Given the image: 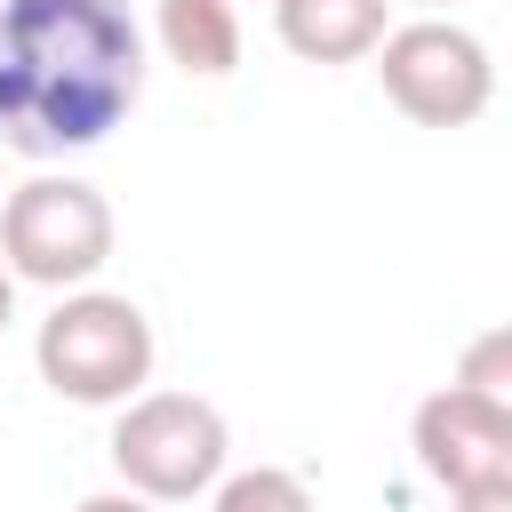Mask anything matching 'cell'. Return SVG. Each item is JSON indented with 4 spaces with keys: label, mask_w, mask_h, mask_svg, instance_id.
<instances>
[{
    "label": "cell",
    "mask_w": 512,
    "mask_h": 512,
    "mask_svg": "<svg viewBox=\"0 0 512 512\" xmlns=\"http://www.w3.org/2000/svg\"><path fill=\"white\" fill-rule=\"evenodd\" d=\"M144 96L128 0H0V144L24 160L96 152Z\"/></svg>",
    "instance_id": "6da1fadb"
},
{
    "label": "cell",
    "mask_w": 512,
    "mask_h": 512,
    "mask_svg": "<svg viewBox=\"0 0 512 512\" xmlns=\"http://www.w3.org/2000/svg\"><path fill=\"white\" fill-rule=\"evenodd\" d=\"M152 320L144 304L112 296V288H64L56 312L40 320L32 336V360H40V384L72 408H120L152 384Z\"/></svg>",
    "instance_id": "7a4b0ae2"
},
{
    "label": "cell",
    "mask_w": 512,
    "mask_h": 512,
    "mask_svg": "<svg viewBox=\"0 0 512 512\" xmlns=\"http://www.w3.org/2000/svg\"><path fill=\"white\" fill-rule=\"evenodd\" d=\"M232 464V424L200 392H136L112 416V472L144 504H192L224 480Z\"/></svg>",
    "instance_id": "3957f363"
},
{
    "label": "cell",
    "mask_w": 512,
    "mask_h": 512,
    "mask_svg": "<svg viewBox=\"0 0 512 512\" xmlns=\"http://www.w3.org/2000/svg\"><path fill=\"white\" fill-rule=\"evenodd\" d=\"M0 264L32 288H88L112 264V200L88 176H32L0 208Z\"/></svg>",
    "instance_id": "277c9868"
},
{
    "label": "cell",
    "mask_w": 512,
    "mask_h": 512,
    "mask_svg": "<svg viewBox=\"0 0 512 512\" xmlns=\"http://www.w3.org/2000/svg\"><path fill=\"white\" fill-rule=\"evenodd\" d=\"M376 80L384 96L416 120V128H472L496 96V64H488V40L464 32L456 16H416V24H392L376 48Z\"/></svg>",
    "instance_id": "5b68a950"
},
{
    "label": "cell",
    "mask_w": 512,
    "mask_h": 512,
    "mask_svg": "<svg viewBox=\"0 0 512 512\" xmlns=\"http://www.w3.org/2000/svg\"><path fill=\"white\" fill-rule=\"evenodd\" d=\"M408 448H416L424 480H440L448 496L456 488H504L512 480V408L504 400H480L464 384H440V392L416 400Z\"/></svg>",
    "instance_id": "8992f818"
},
{
    "label": "cell",
    "mask_w": 512,
    "mask_h": 512,
    "mask_svg": "<svg viewBox=\"0 0 512 512\" xmlns=\"http://www.w3.org/2000/svg\"><path fill=\"white\" fill-rule=\"evenodd\" d=\"M272 32L304 64H360L392 32V0H272Z\"/></svg>",
    "instance_id": "52a82bcc"
},
{
    "label": "cell",
    "mask_w": 512,
    "mask_h": 512,
    "mask_svg": "<svg viewBox=\"0 0 512 512\" xmlns=\"http://www.w3.org/2000/svg\"><path fill=\"white\" fill-rule=\"evenodd\" d=\"M152 32H160L168 64L192 80H224L240 64V8L232 0H160Z\"/></svg>",
    "instance_id": "ba28073f"
},
{
    "label": "cell",
    "mask_w": 512,
    "mask_h": 512,
    "mask_svg": "<svg viewBox=\"0 0 512 512\" xmlns=\"http://www.w3.org/2000/svg\"><path fill=\"white\" fill-rule=\"evenodd\" d=\"M208 512H312V488L280 464H248V472H224L216 480V504Z\"/></svg>",
    "instance_id": "9c48e42d"
},
{
    "label": "cell",
    "mask_w": 512,
    "mask_h": 512,
    "mask_svg": "<svg viewBox=\"0 0 512 512\" xmlns=\"http://www.w3.org/2000/svg\"><path fill=\"white\" fill-rule=\"evenodd\" d=\"M448 384H464V392H480V400H504V408H512V336H504V328L472 336V352L456 360V376H448Z\"/></svg>",
    "instance_id": "30bf717a"
},
{
    "label": "cell",
    "mask_w": 512,
    "mask_h": 512,
    "mask_svg": "<svg viewBox=\"0 0 512 512\" xmlns=\"http://www.w3.org/2000/svg\"><path fill=\"white\" fill-rule=\"evenodd\" d=\"M448 504H456V512H512V480H504V488H456Z\"/></svg>",
    "instance_id": "8fae6325"
},
{
    "label": "cell",
    "mask_w": 512,
    "mask_h": 512,
    "mask_svg": "<svg viewBox=\"0 0 512 512\" xmlns=\"http://www.w3.org/2000/svg\"><path fill=\"white\" fill-rule=\"evenodd\" d=\"M72 512H152L136 488H112V496H88V504H72Z\"/></svg>",
    "instance_id": "7c38bea8"
},
{
    "label": "cell",
    "mask_w": 512,
    "mask_h": 512,
    "mask_svg": "<svg viewBox=\"0 0 512 512\" xmlns=\"http://www.w3.org/2000/svg\"><path fill=\"white\" fill-rule=\"evenodd\" d=\"M16 320V280H8V264H0V328Z\"/></svg>",
    "instance_id": "4fadbf2b"
},
{
    "label": "cell",
    "mask_w": 512,
    "mask_h": 512,
    "mask_svg": "<svg viewBox=\"0 0 512 512\" xmlns=\"http://www.w3.org/2000/svg\"><path fill=\"white\" fill-rule=\"evenodd\" d=\"M424 8H456V0H424Z\"/></svg>",
    "instance_id": "5bb4252c"
}]
</instances>
